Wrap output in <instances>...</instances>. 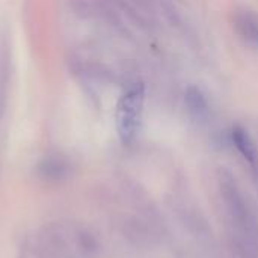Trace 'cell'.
I'll list each match as a JSON object with an SVG mask.
<instances>
[{"label": "cell", "instance_id": "1", "mask_svg": "<svg viewBox=\"0 0 258 258\" xmlns=\"http://www.w3.org/2000/svg\"><path fill=\"white\" fill-rule=\"evenodd\" d=\"M219 190L236 248L245 258H258V224L231 174L221 172Z\"/></svg>", "mask_w": 258, "mask_h": 258}, {"label": "cell", "instance_id": "4", "mask_svg": "<svg viewBox=\"0 0 258 258\" xmlns=\"http://www.w3.org/2000/svg\"><path fill=\"white\" fill-rule=\"evenodd\" d=\"M233 27L245 45L258 51V12L249 8L236 9L233 14Z\"/></svg>", "mask_w": 258, "mask_h": 258}, {"label": "cell", "instance_id": "7", "mask_svg": "<svg viewBox=\"0 0 258 258\" xmlns=\"http://www.w3.org/2000/svg\"><path fill=\"white\" fill-rule=\"evenodd\" d=\"M65 172L67 166L59 159H50L41 165V175L47 180H60L62 177H65Z\"/></svg>", "mask_w": 258, "mask_h": 258}, {"label": "cell", "instance_id": "3", "mask_svg": "<svg viewBox=\"0 0 258 258\" xmlns=\"http://www.w3.org/2000/svg\"><path fill=\"white\" fill-rule=\"evenodd\" d=\"M145 106V88L142 83H133L121 95L116 106V130L122 144H132L142 125Z\"/></svg>", "mask_w": 258, "mask_h": 258}, {"label": "cell", "instance_id": "6", "mask_svg": "<svg viewBox=\"0 0 258 258\" xmlns=\"http://www.w3.org/2000/svg\"><path fill=\"white\" fill-rule=\"evenodd\" d=\"M184 103L189 115L195 121H206L210 115V101L207 94L197 85L187 86L184 92Z\"/></svg>", "mask_w": 258, "mask_h": 258}, {"label": "cell", "instance_id": "2", "mask_svg": "<svg viewBox=\"0 0 258 258\" xmlns=\"http://www.w3.org/2000/svg\"><path fill=\"white\" fill-rule=\"evenodd\" d=\"M94 243L80 227L65 222L45 225L36 237L38 258H89Z\"/></svg>", "mask_w": 258, "mask_h": 258}, {"label": "cell", "instance_id": "5", "mask_svg": "<svg viewBox=\"0 0 258 258\" xmlns=\"http://www.w3.org/2000/svg\"><path fill=\"white\" fill-rule=\"evenodd\" d=\"M231 141L251 169L258 174V147L249 132L242 125H236L231 128Z\"/></svg>", "mask_w": 258, "mask_h": 258}]
</instances>
